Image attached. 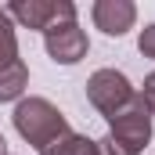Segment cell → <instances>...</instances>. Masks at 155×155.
Instances as JSON below:
<instances>
[{
	"label": "cell",
	"mask_w": 155,
	"mask_h": 155,
	"mask_svg": "<svg viewBox=\"0 0 155 155\" xmlns=\"http://www.w3.org/2000/svg\"><path fill=\"white\" fill-rule=\"evenodd\" d=\"M15 130H18V137L22 141H29L33 148H47L51 141H58L61 134H69L72 126H69V119L58 112V105H51L47 97H22L18 105H15Z\"/></svg>",
	"instance_id": "6da1fadb"
},
{
	"label": "cell",
	"mask_w": 155,
	"mask_h": 155,
	"mask_svg": "<svg viewBox=\"0 0 155 155\" xmlns=\"http://www.w3.org/2000/svg\"><path fill=\"white\" fill-rule=\"evenodd\" d=\"M116 148H123L126 155H141L152 141V112L144 105L141 94H134V101L126 108H119L116 116H108V134H105Z\"/></svg>",
	"instance_id": "7a4b0ae2"
},
{
	"label": "cell",
	"mask_w": 155,
	"mask_h": 155,
	"mask_svg": "<svg viewBox=\"0 0 155 155\" xmlns=\"http://www.w3.org/2000/svg\"><path fill=\"white\" fill-rule=\"evenodd\" d=\"M11 15V22L36 29V33H51L61 22H76V4L72 0H15L4 7Z\"/></svg>",
	"instance_id": "3957f363"
},
{
	"label": "cell",
	"mask_w": 155,
	"mask_h": 155,
	"mask_svg": "<svg viewBox=\"0 0 155 155\" xmlns=\"http://www.w3.org/2000/svg\"><path fill=\"white\" fill-rule=\"evenodd\" d=\"M134 87H130V79L123 76L119 69H97L94 76L87 79V97H90V105L101 112V116H116L119 108H126L130 101H134Z\"/></svg>",
	"instance_id": "277c9868"
},
{
	"label": "cell",
	"mask_w": 155,
	"mask_h": 155,
	"mask_svg": "<svg viewBox=\"0 0 155 155\" xmlns=\"http://www.w3.org/2000/svg\"><path fill=\"white\" fill-rule=\"evenodd\" d=\"M43 47H47L51 61H58V65H76V61L87 58L90 40L79 29V22H61V25H54L51 33H43Z\"/></svg>",
	"instance_id": "5b68a950"
},
{
	"label": "cell",
	"mask_w": 155,
	"mask_h": 155,
	"mask_svg": "<svg viewBox=\"0 0 155 155\" xmlns=\"http://www.w3.org/2000/svg\"><path fill=\"white\" fill-rule=\"evenodd\" d=\"M90 18L105 36H123L137 22V4L134 0H97L90 7Z\"/></svg>",
	"instance_id": "8992f818"
},
{
	"label": "cell",
	"mask_w": 155,
	"mask_h": 155,
	"mask_svg": "<svg viewBox=\"0 0 155 155\" xmlns=\"http://www.w3.org/2000/svg\"><path fill=\"white\" fill-rule=\"evenodd\" d=\"M25 83H29V69H25L22 58L11 61V65H4V69H0V105H4V101H22Z\"/></svg>",
	"instance_id": "52a82bcc"
},
{
	"label": "cell",
	"mask_w": 155,
	"mask_h": 155,
	"mask_svg": "<svg viewBox=\"0 0 155 155\" xmlns=\"http://www.w3.org/2000/svg\"><path fill=\"white\" fill-rule=\"evenodd\" d=\"M40 155H101V152H97V141H90V137L76 134V130H69L58 141H51L47 148H40Z\"/></svg>",
	"instance_id": "ba28073f"
},
{
	"label": "cell",
	"mask_w": 155,
	"mask_h": 155,
	"mask_svg": "<svg viewBox=\"0 0 155 155\" xmlns=\"http://www.w3.org/2000/svg\"><path fill=\"white\" fill-rule=\"evenodd\" d=\"M18 61V33H15V22L11 15L0 7V69Z\"/></svg>",
	"instance_id": "9c48e42d"
},
{
	"label": "cell",
	"mask_w": 155,
	"mask_h": 155,
	"mask_svg": "<svg viewBox=\"0 0 155 155\" xmlns=\"http://www.w3.org/2000/svg\"><path fill=\"white\" fill-rule=\"evenodd\" d=\"M137 51H141L144 58H155V22L141 29V36H137Z\"/></svg>",
	"instance_id": "30bf717a"
},
{
	"label": "cell",
	"mask_w": 155,
	"mask_h": 155,
	"mask_svg": "<svg viewBox=\"0 0 155 155\" xmlns=\"http://www.w3.org/2000/svg\"><path fill=\"white\" fill-rule=\"evenodd\" d=\"M137 94L144 97V105H148V112L155 116V72H148V76H144V87H141Z\"/></svg>",
	"instance_id": "8fae6325"
},
{
	"label": "cell",
	"mask_w": 155,
	"mask_h": 155,
	"mask_svg": "<svg viewBox=\"0 0 155 155\" xmlns=\"http://www.w3.org/2000/svg\"><path fill=\"white\" fill-rule=\"evenodd\" d=\"M0 155H7V141H4V134H0Z\"/></svg>",
	"instance_id": "7c38bea8"
}]
</instances>
